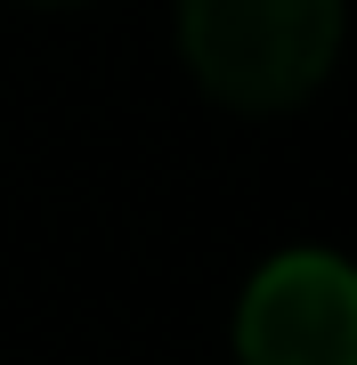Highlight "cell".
Here are the masks:
<instances>
[{
	"mask_svg": "<svg viewBox=\"0 0 357 365\" xmlns=\"http://www.w3.org/2000/svg\"><path fill=\"white\" fill-rule=\"evenodd\" d=\"M179 57L219 106L284 114L341 57V0H179Z\"/></svg>",
	"mask_w": 357,
	"mask_h": 365,
	"instance_id": "1",
	"label": "cell"
},
{
	"mask_svg": "<svg viewBox=\"0 0 357 365\" xmlns=\"http://www.w3.org/2000/svg\"><path fill=\"white\" fill-rule=\"evenodd\" d=\"M244 365H357V268L333 252H284L244 284Z\"/></svg>",
	"mask_w": 357,
	"mask_h": 365,
	"instance_id": "2",
	"label": "cell"
},
{
	"mask_svg": "<svg viewBox=\"0 0 357 365\" xmlns=\"http://www.w3.org/2000/svg\"><path fill=\"white\" fill-rule=\"evenodd\" d=\"M33 9H66V0H33Z\"/></svg>",
	"mask_w": 357,
	"mask_h": 365,
	"instance_id": "3",
	"label": "cell"
}]
</instances>
